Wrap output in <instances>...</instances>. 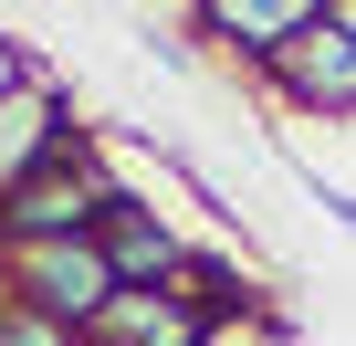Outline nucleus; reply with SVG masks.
I'll list each match as a JSON object with an SVG mask.
<instances>
[{
  "label": "nucleus",
  "instance_id": "20e7f679",
  "mask_svg": "<svg viewBox=\"0 0 356 346\" xmlns=\"http://www.w3.org/2000/svg\"><path fill=\"white\" fill-rule=\"evenodd\" d=\"M74 136H84V126H74L63 74H32L22 95H0V200H11L22 179H42V168H53Z\"/></svg>",
  "mask_w": 356,
  "mask_h": 346
},
{
  "label": "nucleus",
  "instance_id": "423d86ee",
  "mask_svg": "<svg viewBox=\"0 0 356 346\" xmlns=\"http://www.w3.org/2000/svg\"><path fill=\"white\" fill-rule=\"evenodd\" d=\"M314 11H325V0H210V11H189V22H200V42H220V53H241L252 74H273V63L304 42Z\"/></svg>",
  "mask_w": 356,
  "mask_h": 346
},
{
  "label": "nucleus",
  "instance_id": "f03ea898",
  "mask_svg": "<svg viewBox=\"0 0 356 346\" xmlns=\"http://www.w3.org/2000/svg\"><path fill=\"white\" fill-rule=\"evenodd\" d=\"M0 294H11V304H32L42 325H63V336L84 346L126 283H115L105 242H42V252H0Z\"/></svg>",
  "mask_w": 356,
  "mask_h": 346
},
{
  "label": "nucleus",
  "instance_id": "39448f33",
  "mask_svg": "<svg viewBox=\"0 0 356 346\" xmlns=\"http://www.w3.org/2000/svg\"><path fill=\"white\" fill-rule=\"evenodd\" d=\"M273 95H283L293 116H356V32H346L335 11H314L304 42L273 63Z\"/></svg>",
  "mask_w": 356,
  "mask_h": 346
},
{
  "label": "nucleus",
  "instance_id": "0eeeda50",
  "mask_svg": "<svg viewBox=\"0 0 356 346\" xmlns=\"http://www.w3.org/2000/svg\"><path fill=\"white\" fill-rule=\"evenodd\" d=\"M84 346H220V325L168 283V294H115V304H105V325H95Z\"/></svg>",
  "mask_w": 356,
  "mask_h": 346
},
{
  "label": "nucleus",
  "instance_id": "6e6552de",
  "mask_svg": "<svg viewBox=\"0 0 356 346\" xmlns=\"http://www.w3.org/2000/svg\"><path fill=\"white\" fill-rule=\"evenodd\" d=\"M0 346H74L63 325H42L32 304H11V294H0Z\"/></svg>",
  "mask_w": 356,
  "mask_h": 346
},
{
  "label": "nucleus",
  "instance_id": "7ed1b4c3",
  "mask_svg": "<svg viewBox=\"0 0 356 346\" xmlns=\"http://www.w3.org/2000/svg\"><path fill=\"white\" fill-rule=\"evenodd\" d=\"M95 242H105V262H115L126 294H168L178 273H189V242H178V221H168L147 189H115V210L95 221Z\"/></svg>",
  "mask_w": 356,
  "mask_h": 346
},
{
  "label": "nucleus",
  "instance_id": "1a4fd4ad",
  "mask_svg": "<svg viewBox=\"0 0 356 346\" xmlns=\"http://www.w3.org/2000/svg\"><path fill=\"white\" fill-rule=\"evenodd\" d=\"M304 200H314V210H325V221H335V231L356 242V189H346V179H325V168H304Z\"/></svg>",
  "mask_w": 356,
  "mask_h": 346
},
{
  "label": "nucleus",
  "instance_id": "9b49d317",
  "mask_svg": "<svg viewBox=\"0 0 356 346\" xmlns=\"http://www.w3.org/2000/svg\"><path fill=\"white\" fill-rule=\"evenodd\" d=\"M42 63H32V42H11V32H0V95H22Z\"/></svg>",
  "mask_w": 356,
  "mask_h": 346
},
{
  "label": "nucleus",
  "instance_id": "9d476101",
  "mask_svg": "<svg viewBox=\"0 0 356 346\" xmlns=\"http://www.w3.org/2000/svg\"><path fill=\"white\" fill-rule=\"evenodd\" d=\"M147 53H157L168 74H189V63H200V22H178V32H147Z\"/></svg>",
  "mask_w": 356,
  "mask_h": 346
},
{
  "label": "nucleus",
  "instance_id": "f257e3e1",
  "mask_svg": "<svg viewBox=\"0 0 356 346\" xmlns=\"http://www.w3.org/2000/svg\"><path fill=\"white\" fill-rule=\"evenodd\" d=\"M115 168H105V147L95 136H74L42 179H22L11 200H0V252H42V242H95V221L115 210Z\"/></svg>",
  "mask_w": 356,
  "mask_h": 346
}]
</instances>
